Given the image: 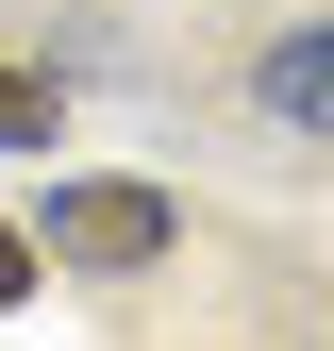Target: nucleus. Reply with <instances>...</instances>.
I'll return each instance as SVG.
<instances>
[{
  "mask_svg": "<svg viewBox=\"0 0 334 351\" xmlns=\"http://www.w3.org/2000/svg\"><path fill=\"white\" fill-rule=\"evenodd\" d=\"M34 234H51L67 268H151V251H167V184H51Z\"/></svg>",
  "mask_w": 334,
  "mask_h": 351,
  "instance_id": "f257e3e1",
  "label": "nucleus"
},
{
  "mask_svg": "<svg viewBox=\"0 0 334 351\" xmlns=\"http://www.w3.org/2000/svg\"><path fill=\"white\" fill-rule=\"evenodd\" d=\"M250 84H268V117H301V134H334V17H318V34H284V51L250 67Z\"/></svg>",
  "mask_w": 334,
  "mask_h": 351,
  "instance_id": "f03ea898",
  "label": "nucleus"
},
{
  "mask_svg": "<svg viewBox=\"0 0 334 351\" xmlns=\"http://www.w3.org/2000/svg\"><path fill=\"white\" fill-rule=\"evenodd\" d=\"M34 134H51V84H34V67H0V151H34Z\"/></svg>",
  "mask_w": 334,
  "mask_h": 351,
  "instance_id": "7ed1b4c3",
  "label": "nucleus"
},
{
  "mask_svg": "<svg viewBox=\"0 0 334 351\" xmlns=\"http://www.w3.org/2000/svg\"><path fill=\"white\" fill-rule=\"evenodd\" d=\"M17 285H34V251H17V234H0V301H17Z\"/></svg>",
  "mask_w": 334,
  "mask_h": 351,
  "instance_id": "20e7f679",
  "label": "nucleus"
}]
</instances>
